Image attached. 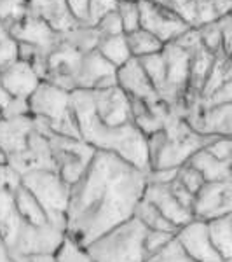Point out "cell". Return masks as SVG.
<instances>
[{"label":"cell","mask_w":232,"mask_h":262,"mask_svg":"<svg viewBox=\"0 0 232 262\" xmlns=\"http://www.w3.org/2000/svg\"><path fill=\"white\" fill-rule=\"evenodd\" d=\"M147 171L110 152L96 150L82 177L70 187L65 236L86 247L134 215Z\"/></svg>","instance_id":"6da1fadb"},{"label":"cell","mask_w":232,"mask_h":262,"mask_svg":"<svg viewBox=\"0 0 232 262\" xmlns=\"http://www.w3.org/2000/svg\"><path fill=\"white\" fill-rule=\"evenodd\" d=\"M70 101L82 142H86L91 149L110 152L138 170L149 171L150 163L149 150H147V138L136 129V126L128 124L121 126V128L103 126L92 112L89 91H72Z\"/></svg>","instance_id":"7a4b0ae2"},{"label":"cell","mask_w":232,"mask_h":262,"mask_svg":"<svg viewBox=\"0 0 232 262\" xmlns=\"http://www.w3.org/2000/svg\"><path fill=\"white\" fill-rule=\"evenodd\" d=\"M28 114L33 121V128L42 137L60 135L81 138L68 91L42 81L28 98Z\"/></svg>","instance_id":"3957f363"},{"label":"cell","mask_w":232,"mask_h":262,"mask_svg":"<svg viewBox=\"0 0 232 262\" xmlns=\"http://www.w3.org/2000/svg\"><path fill=\"white\" fill-rule=\"evenodd\" d=\"M147 229L134 217L107 231L86 245L95 262H143L147 259L143 238Z\"/></svg>","instance_id":"277c9868"},{"label":"cell","mask_w":232,"mask_h":262,"mask_svg":"<svg viewBox=\"0 0 232 262\" xmlns=\"http://www.w3.org/2000/svg\"><path fill=\"white\" fill-rule=\"evenodd\" d=\"M21 184L39 201L53 226L65 231V213L68 206L70 187L54 170H35L19 177Z\"/></svg>","instance_id":"5b68a950"},{"label":"cell","mask_w":232,"mask_h":262,"mask_svg":"<svg viewBox=\"0 0 232 262\" xmlns=\"http://www.w3.org/2000/svg\"><path fill=\"white\" fill-rule=\"evenodd\" d=\"M48 140L51 145V154H53L54 170L60 175V179L72 187L86 171L96 150L91 149L81 138L51 135Z\"/></svg>","instance_id":"8992f818"},{"label":"cell","mask_w":232,"mask_h":262,"mask_svg":"<svg viewBox=\"0 0 232 262\" xmlns=\"http://www.w3.org/2000/svg\"><path fill=\"white\" fill-rule=\"evenodd\" d=\"M63 238H65V231L53 226V224L32 226V224L21 222L14 243L6 252L16 262L30 259V257H53L58 247L61 245Z\"/></svg>","instance_id":"52a82bcc"},{"label":"cell","mask_w":232,"mask_h":262,"mask_svg":"<svg viewBox=\"0 0 232 262\" xmlns=\"http://www.w3.org/2000/svg\"><path fill=\"white\" fill-rule=\"evenodd\" d=\"M89 100L96 119L107 128H121V126L133 124L129 98L121 91L117 84L103 88V90L89 91Z\"/></svg>","instance_id":"ba28073f"},{"label":"cell","mask_w":232,"mask_h":262,"mask_svg":"<svg viewBox=\"0 0 232 262\" xmlns=\"http://www.w3.org/2000/svg\"><path fill=\"white\" fill-rule=\"evenodd\" d=\"M232 212V180L204 182L194 194L192 217L196 221L208 222L225 217Z\"/></svg>","instance_id":"9c48e42d"},{"label":"cell","mask_w":232,"mask_h":262,"mask_svg":"<svg viewBox=\"0 0 232 262\" xmlns=\"http://www.w3.org/2000/svg\"><path fill=\"white\" fill-rule=\"evenodd\" d=\"M81 51L70 48L68 44L58 40V44L45 54L44 60V77L42 81L60 88L63 91H75L74 75L79 69L82 58Z\"/></svg>","instance_id":"30bf717a"},{"label":"cell","mask_w":232,"mask_h":262,"mask_svg":"<svg viewBox=\"0 0 232 262\" xmlns=\"http://www.w3.org/2000/svg\"><path fill=\"white\" fill-rule=\"evenodd\" d=\"M138 9H140V28L152 33L163 44H170L185 30H189L187 25L182 23L173 12L150 0H140Z\"/></svg>","instance_id":"8fae6325"},{"label":"cell","mask_w":232,"mask_h":262,"mask_svg":"<svg viewBox=\"0 0 232 262\" xmlns=\"http://www.w3.org/2000/svg\"><path fill=\"white\" fill-rule=\"evenodd\" d=\"M115 70L96 49L84 53L74 75V86L75 90L84 91L115 86Z\"/></svg>","instance_id":"7c38bea8"},{"label":"cell","mask_w":232,"mask_h":262,"mask_svg":"<svg viewBox=\"0 0 232 262\" xmlns=\"http://www.w3.org/2000/svg\"><path fill=\"white\" fill-rule=\"evenodd\" d=\"M175 239L192 262H222L220 255L210 243L206 222L192 219L191 222L176 229Z\"/></svg>","instance_id":"4fadbf2b"},{"label":"cell","mask_w":232,"mask_h":262,"mask_svg":"<svg viewBox=\"0 0 232 262\" xmlns=\"http://www.w3.org/2000/svg\"><path fill=\"white\" fill-rule=\"evenodd\" d=\"M6 163L19 177L35 170H54V161H53V154H51L49 140L45 137H42L40 133H37L35 129L32 131L30 138H28L27 149L6 158Z\"/></svg>","instance_id":"5bb4252c"},{"label":"cell","mask_w":232,"mask_h":262,"mask_svg":"<svg viewBox=\"0 0 232 262\" xmlns=\"http://www.w3.org/2000/svg\"><path fill=\"white\" fill-rule=\"evenodd\" d=\"M115 84L129 98H136L147 105L161 100L136 58H131L115 70Z\"/></svg>","instance_id":"9a60e30c"},{"label":"cell","mask_w":232,"mask_h":262,"mask_svg":"<svg viewBox=\"0 0 232 262\" xmlns=\"http://www.w3.org/2000/svg\"><path fill=\"white\" fill-rule=\"evenodd\" d=\"M7 33H9L11 39H14L19 44L33 46V48L44 51V53H49L60 40V33L51 30L44 21L28 14V12L16 23H12L7 28Z\"/></svg>","instance_id":"2e32d148"},{"label":"cell","mask_w":232,"mask_h":262,"mask_svg":"<svg viewBox=\"0 0 232 262\" xmlns=\"http://www.w3.org/2000/svg\"><path fill=\"white\" fill-rule=\"evenodd\" d=\"M176 16L189 28H201L202 25L218 19L212 0H150Z\"/></svg>","instance_id":"e0dca14e"},{"label":"cell","mask_w":232,"mask_h":262,"mask_svg":"<svg viewBox=\"0 0 232 262\" xmlns=\"http://www.w3.org/2000/svg\"><path fill=\"white\" fill-rule=\"evenodd\" d=\"M0 82L11 98L28 100L42 81L30 63L18 60L0 72Z\"/></svg>","instance_id":"ac0fdd59"},{"label":"cell","mask_w":232,"mask_h":262,"mask_svg":"<svg viewBox=\"0 0 232 262\" xmlns=\"http://www.w3.org/2000/svg\"><path fill=\"white\" fill-rule=\"evenodd\" d=\"M27 11L28 14L44 21L56 33L68 32L79 25L65 0H27Z\"/></svg>","instance_id":"d6986e66"},{"label":"cell","mask_w":232,"mask_h":262,"mask_svg":"<svg viewBox=\"0 0 232 262\" xmlns=\"http://www.w3.org/2000/svg\"><path fill=\"white\" fill-rule=\"evenodd\" d=\"M142 198L149 201L150 205H154L155 208L164 215V219L170 221L176 229L185 226V224L191 222L194 219L192 213L173 198V194L170 192L168 185L145 184Z\"/></svg>","instance_id":"ffe728a7"},{"label":"cell","mask_w":232,"mask_h":262,"mask_svg":"<svg viewBox=\"0 0 232 262\" xmlns=\"http://www.w3.org/2000/svg\"><path fill=\"white\" fill-rule=\"evenodd\" d=\"M33 129L35 128L30 116L12 117V119L0 117V152L9 158L12 154L25 150Z\"/></svg>","instance_id":"44dd1931"},{"label":"cell","mask_w":232,"mask_h":262,"mask_svg":"<svg viewBox=\"0 0 232 262\" xmlns=\"http://www.w3.org/2000/svg\"><path fill=\"white\" fill-rule=\"evenodd\" d=\"M187 164H191L194 170L201 173L204 182H218V180H232L230 164L232 161H220L213 158L210 152L204 150V147L196 150L187 159Z\"/></svg>","instance_id":"7402d4cb"},{"label":"cell","mask_w":232,"mask_h":262,"mask_svg":"<svg viewBox=\"0 0 232 262\" xmlns=\"http://www.w3.org/2000/svg\"><path fill=\"white\" fill-rule=\"evenodd\" d=\"M208 238L222 260L232 259V215L206 222Z\"/></svg>","instance_id":"603a6c76"},{"label":"cell","mask_w":232,"mask_h":262,"mask_svg":"<svg viewBox=\"0 0 232 262\" xmlns=\"http://www.w3.org/2000/svg\"><path fill=\"white\" fill-rule=\"evenodd\" d=\"M215 60H217V56L210 53L208 49H204L202 46H199L197 49L192 51V53H191V65H189L187 93L199 95L202 84H204L206 77H208V74H210V70H212Z\"/></svg>","instance_id":"cb8c5ba5"},{"label":"cell","mask_w":232,"mask_h":262,"mask_svg":"<svg viewBox=\"0 0 232 262\" xmlns=\"http://www.w3.org/2000/svg\"><path fill=\"white\" fill-rule=\"evenodd\" d=\"M14 205L23 222L32 224V226H45V224H49L48 215L42 210L39 201L32 196V192L28 191L23 184H21V180H19L18 187L14 189Z\"/></svg>","instance_id":"d4e9b609"},{"label":"cell","mask_w":232,"mask_h":262,"mask_svg":"<svg viewBox=\"0 0 232 262\" xmlns=\"http://www.w3.org/2000/svg\"><path fill=\"white\" fill-rule=\"evenodd\" d=\"M96 51L105 58L113 69H119L126 61L131 60V54L128 49V42H126V35H112V37H101Z\"/></svg>","instance_id":"484cf974"},{"label":"cell","mask_w":232,"mask_h":262,"mask_svg":"<svg viewBox=\"0 0 232 262\" xmlns=\"http://www.w3.org/2000/svg\"><path fill=\"white\" fill-rule=\"evenodd\" d=\"M134 219L145 227L147 231H164V232H176V227L173 226L170 221L164 219V215L155 208L154 205H150L147 200L138 201L136 208H134Z\"/></svg>","instance_id":"4316f807"},{"label":"cell","mask_w":232,"mask_h":262,"mask_svg":"<svg viewBox=\"0 0 232 262\" xmlns=\"http://www.w3.org/2000/svg\"><path fill=\"white\" fill-rule=\"evenodd\" d=\"M124 35L126 42H128L129 54H131V58H136V60L149 56V54L161 53L164 48L161 40H157L152 33L142 30V28H138V30L131 33H124Z\"/></svg>","instance_id":"83f0119b"},{"label":"cell","mask_w":232,"mask_h":262,"mask_svg":"<svg viewBox=\"0 0 232 262\" xmlns=\"http://www.w3.org/2000/svg\"><path fill=\"white\" fill-rule=\"evenodd\" d=\"M100 33L96 32V28L86 27V25H77L75 28H72L68 32L60 33V40L68 44L70 48L81 51V53H89L95 51L96 46L100 42Z\"/></svg>","instance_id":"f1b7e54d"},{"label":"cell","mask_w":232,"mask_h":262,"mask_svg":"<svg viewBox=\"0 0 232 262\" xmlns=\"http://www.w3.org/2000/svg\"><path fill=\"white\" fill-rule=\"evenodd\" d=\"M140 65L145 70L147 77L150 79L152 86L155 88V91H161L166 84V61H164L163 51L155 54H149L145 58H140Z\"/></svg>","instance_id":"f546056e"},{"label":"cell","mask_w":232,"mask_h":262,"mask_svg":"<svg viewBox=\"0 0 232 262\" xmlns=\"http://www.w3.org/2000/svg\"><path fill=\"white\" fill-rule=\"evenodd\" d=\"M53 259L54 262H95L91 259L89 253H87L86 247H82L77 242L70 239L68 236L63 238L61 245L54 252Z\"/></svg>","instance_id":"4dcf8cb0"},{"label":"cell","mask_w":232,"mask_h":262,"mask_svg":"<svg viewBox=\"0 0 232 262\" xmlns=\"http://www.w3.org/2000/svg\"><path fill=\"white\" fill-rule=\"evenodd\" d=\"M117 14L122 23V32L131 33L140 28V9H138V2L133 0H121L117 4Z\"/></svg>","instance_id":"1f68e13d"},{"label":"cell","mask_w":232,"mask_h":262,"mask_svg":"<svg viewBox=\"0 0 232 262\" xmlns=\"http://www.w3.org/2000/svg\"><path fill=\"white\" fill-rule=\"evenodd\" d=\"M197 32H199V40H201L202 48L208 49L210 53L215 54V56H218V54H225L223 53L222 37H220V30H218L217 21L202 25L201 28H197Z\"/></svg>","instance_id":"d6a6232c"},{"label":"cell","mask_w":232,"mask_h":262,"mask_svg":"<svg viewBox=\"0 0 232 262\" xmlns=\"http://www.w3.org/2000/svg\"><path fill=\"white\" fill-rule=\"evenodd\" d=\"M27 12V0H0V25L6 27V30Z\"/></svg>","instance_id":"836d02e7"},{"label":"cell","mask_w":232,"mask_h":262,"mask_svg":"<svg viewBox=\"0 0 232 262\" xmlns=\"http://www.w3.org/2000/svg\"><path fill=\"white\" fill-rule=\"evenodd\" d=\"M143 262H192V260L185 255V252L182 250L178 242L173 238L166 247L161 248L159 252L152 253Z\"/></svg>","instance_id":"e575fe53"},{"label":"cell","mask_w":232,"mask_h":262,"mask_svg":"<svg viewBox=\"0 0 232 262\" xmlns=\"http://www.w3.org/2000/svg\"><path fill=\"white\" fill-rule=\"evenodd\" d=\"M117 4H119V0H89V4H87L86 27L95 28L103 16H107L108 12L117 9Z\"/></svg>","instance_id":"d590c367"},{"label":"cell","mask_w":232,"mask_h":262,"mask_svg":"<svg viewBox=\"0 0 232 262\" xmlns=\"http://www.w3.org/2000/svg\"><path fill=\"white\" fill-rule=\"evenodd\" d=\"M176 180L180 182V184L183 185L185 189H187L189 192L196 194L197 191L201 189V185L204 184V179L201 177V173L197 170H194L191 164H182V166L176 170Z\"/></svg>","instance_id":"8d00e7d4"},{"label":"cell","mask_w":232,"mask_h":262,"mask_svg":"<svg viewBox=\"0 0 232 262\" xmlns=\"http://www.w3.org/2000/svg\"><path fill=\"white\" fill-rule=\"evenodd\" d=\"M173 238H175V232L147 231L145 238H143V248H145L147 257L152 255V253H155V252H159L161 248H164Z\"/></svg>","instance_id":"74e56055"},{"label":"cell","mask_w":232,"mask_h":262,"mask_svg":"<svg viewBox=\"0 0 232 262\" xmlns=\"http://www.w3.org/2000/svg\"><path fill=\"white\" fill-rule=\"evenodd\" d=\"M204 150L220 161H232V142L230 137H215L204 145Z\"/></svg>","instance_id":"f35d334b"},{"label":"cell","mask_w":232,"mask_h":262,"mask_svg":"<svg viewBox=\"0 0 232 262\" xmlns=\"http://www.w3.org/2000/svg\"><path fill=\"white\" fill-rule=\"evenodd\" d=\"M96 32L100 33V37H112V35H121L122 32V23H121V18L117 14V11H112L108 12L107 16H103L98 25H96Z\"/></svg>","instance_id":"ab89813d"},{"label":"cell","mask_w":232,"mask_h":262,"mask_svg":"<svg viewBox=\"0 0 232 262\" xmlns=\"http://www.w3.org/2000/svg\"><path fill=\"white\" fill-rule=\"evenodd\" d=\"M18 61V42L11 37L0 42V72Z\"/></svg>","instance_id":"60d3db41"},{"label":"cell","mask_w":232,"mask_h":262,"mask_svg":"<svg viewBox=\"0 0 232 262\" xmlns=\"http://www.w3.org/2000/svg\"><path fill=\"white\" fill-rule=\"evenodd\" d=\"M168 189H170V192L173 194V198H175L176 201L180 203L182 206L189 210V212L192 213V201H194V194L189 192L187 189L183 187L182 184H180L176 179H173L170 184H168Z\"/></svg>","instance_id":"b9f144b4"},{"label":"cell","mask_w":232,"mask_h":262,"mask_svg":"<svg viewBox=\"0 0 232 262\" xmlns=\"http://www.w3.org/2000/svg\"><path fill=\"white\" fill-rule=\"evenodd\" d=\"M217 23H218V30H220V37H222L223 53H225L227 56H230V32H232L230 14H225V16H222V18H218Z\"/></svg>","instance_id":"7bdbcfd3"},{"label":"cell","mask_w":232,"mask_h":262,"mask_svg":"<svg viewBox=\"0 0 232 262\" xmlns=\"http://www.w3.org/2000/svg\"><path fill=\"white\" fill-rule=\"evenodd\" d=\"M66 7L72 12V16L75 18L79 25H86L87 19V4L89 0H65Z\"/></svg>","instance_id":"ee69618b"},{"label":"cell","mask_w":232,"mask_h":262,"mask_svg":"<svg viewBox=\"0 0 232 262\" xmlns=\"http://www.w3.org/2000/svg\"><path fill=\"white\" fill-rule=\"evenodd\" d=\"M12 98H11V95L7 93L6 90H4V86H2V82H0V111H2L4 107H6L7 103H9Z\"/></svg>","instance_id":"f6af8a7d"},{"label":"cell","mask_w":232,"mask_h":262,"mask_svg":"<svg viewBox=\"0 0 232 262\" xmlns=\"http://www.w3.org/2000/svg\"><path fill=\"white\" fill-rule=\"evenodd\" d=\"M0 262H16V260H12L11 257H9V253L6 252V248H0Z\"/></svg>","instance_id":"bcb514c9"},{"label":"cell","mask_w":232,"mask_h":262,"mask_svg":"<svg viewBox=\"0 0 232 262\" xmlns=\"http://www.w3.org/2000/svg\"><path fill=\"white\" fill-rule=\"evenodd\" d=\"M7 37H9V33H7L6 27H4V25H0V42H2V40H6Z\"/></svg>","instance_id":"7dc6e473"},{"label":"cell","mask_w":232,"mask_h":262,"mask_svg":"<svg viewBox=\"0 0 232 262\" xmlns=\"http://www.w3.org/2000/svg\"><path fill=\"white\" fill-rule=\"evenodd\" d=\"M6 163V156L2 154V152H0V164H4Z\"/></svg>","instance_id":"c3c4849f"},{"label":"cell","mask_w":232,"mask_h":262,"mask_svg":"<svg viewBox=\"0 0 232 262\" xmlns=\"http://www.w3.org/2000/svg\"><path fill=\"white\" fill-rule=\"evenodd\" d=\"M4 247V245H2V238H0V248H2Z\"/></svg>","instance_id":"681fc988"},{"label":"cell","mask_w":232,"mask_h":262,"mask_svg":"<svg viewBox=\"0 0 232 262\" xmlns=\"http://www.w3.org/2000/svg\"><path fill=\"white\" fill-rule=\"evenodd\" d=\"M222 262H232V259H227V260H222Z\"/></svg>","instance_id":"f907efd6"},{"label":"cell","mask_w":232,"mask_h":262,"mask_svg":"<svg viewBox=\"0 0 232 262\" xmlns=\"http://www.w3.org/2000/svg\"><path fill=\"white\" fill-rule=\"evenodd\" d=\"M133 2H140V0H133Z\"/></svg>","instance_id":"816d5d0a"}]
</instances>
